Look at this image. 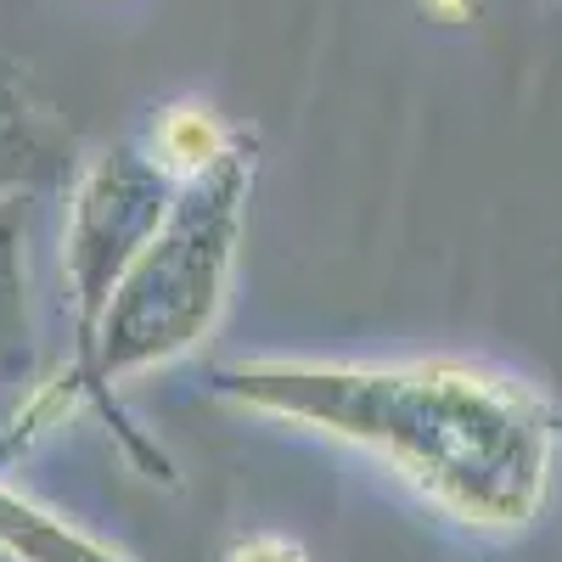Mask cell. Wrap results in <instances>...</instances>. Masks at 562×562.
Here are the masks:
<instances>
[{"label":"cell","mask_w":562,"mask_h":562,"mask_svg":"<svg viewBox=\"0 0 562 562\" xmlns=\"http://www.w3.org/2000/svg\"><path fill=\"white\" fill-rule=\"evenodd\" d=\"M231 153V130L214 108L203 102H175L158 113L153 124V158L169 169V175H203L214 169L220 158Z\"/></svg>","instance_id":"cell-1"},{"label":"cell","mask_w":562,"mask_h":562,"mask_svg":"<svg viewBox=\"0 0 562 562\" xmlns=\"http://www.w3.org/2000/svg\"><path fill=\"white\" fill-rule=\"evenodd\" d=\"M225 562H310V551L288 535H248L225 551Z\"/></svg>","instance_id":"cell-2"},{"label":"cell","mask_w":562,"mask_h":562,"mask_svg":"<svg viewBox=\"0 0 562 562\" xmlns=\"http://www.w3.org/2000/svg\"><path fill=\"white\" fill-rule=\"evenodd\" d=\"M422 7H428L434 18H445V23H456V18L473 12V0H422Z\"/></svg>","instance_id":"cell-3"}]
</instances>
